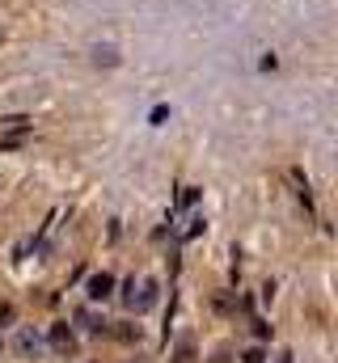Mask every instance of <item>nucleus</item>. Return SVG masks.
Returning <instances> with one entry per match:
<instances>
[{"mask_svg":"<svg viewBox=\"0 0 338 363\" xmlns=\"http://www.w3.org/2000/svg\"><path fill=\"white\" fill-rule=\"evenodd\" d=\"M123 300H127V308H136V313H148V308H153V300H157V283H153V279H144V283L127 279V287H123Z\"/></svg>","mask_w":338,"mask_h":363,"instance_id":"1","label":"nucleus"},{"mask_svg":"<svg viewBox=\"0 0 338 363\" xmlns=\"http://www.w3.org/2000/svg\"><path fill=\"white\" fill-rule=\"evenodd\" d=\"M13 347H17V355H21V359H34V355H38V347H43V338H38V334L26 325V330H17Z\"/></svg>","mask_w":338,"mask_h":363,"instance_id":"2","label":"nucleus"},{"mask_svg":"<svg viewBox=\"0 0 338 363\" xmlns=\"http://www.w3.org/2000/svg\"><path fill=\"white\" fill-rule=\"evenodd\" d=\"M51 347H55L60 355H72V351H77V338H72V330H68V325H51Z\"/></svg>","mask_w":338,"mask_h":363,"instance_id":"3","label":"nucleus"},{"mask_svg":"<svg viewBox=\"0 0 338 363\" xmlns=\"http://www.w3.org/2000/svg\"><path fill=\"white\" fill-rule=\"evenodd\" d=\"M110 291H114V279H110L106 271H102V274H93V279H89V296H93V300H106Z\"/></svg>","mask_w":338,"mask_h":363,"instance_id":"4","label":"nucleus"},{"mask_svg":"<svg viewBox=\"0 0 338 363\" xmlns=\"http://www.w3.org/2000/svg\"><path fill=\"white\" fill-rule=\"evenodd\" d=\"M173 363H195V342L186 338V342H178V351H173Z\"/></svg>","mask_w":338,"mask_h":363,"instance_id":"5","label":"nucleus"},{"mask_svg":"<svg viewBox=\"0 0 338 363\" xmlns=\"http://www.w3.org/2000/svg\"><path fill=\"white\" fill-rule=\"evenodd\" d=\"M13 317H17V308L9 300H0V325H13Z\"/></svg>","mask_w":338,"mask_h":363,"instance_id":"6","label":"nucleus"},{"mask_svg":"<svg viewBox=\"0 0 338 363\" xmlns=\"http://www.w3.org/2000/svg\"><path fill=\"white\" fill-rule=\"evenodd\" d=\"M246 363H262V351H246Z\"/></svg>","mask_w":338,"mask_h":363,"instance_id":"7","label":"nucleus"},{"mask_svg":"<svg viewBox=\"0 0 338 363\" xmlns=\"http://www.w3.org/2000/svg\"><path fill=\"white\" fill-rule=\"evenodd\" d=\"M216 363H229V355H224V351H220V355H216Z\"/></svg>","mask_w":338,"mask_h":363,"instance_id":"8","label":"nucleus"}]
</instances>
